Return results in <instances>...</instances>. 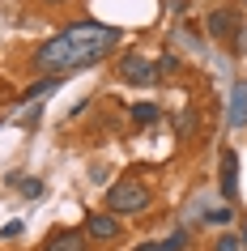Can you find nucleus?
Returning a JSON list of instances; mask_svg holds the SVG:
<instances>
[{
	"mask_svg": "<svg viewBox=\"0 0 247 251\" xmlns=\"http://www.w3.org/2000/svg\"><path fill=\"white\" fill-rule=\"evenodd\" d=\"M52 90H55V77H43V81H34V85H26L22 102H34V98H43V94H52Z\"/></svg>",
	"mask_w": 247,
	"mask_h": 251,
	"instance_id": "nucleus-10",
	"label": "nucleus"
},
{
	"mask_svg": "<svg viewBox=\"0 0 247 251\" xmlns=\"http://www.w3.org/2000/svg\"><path fill=\"white\" fill-rule=\"evenodd\" d=\"M119 77L128 81V85H154L158 81V73H154V64H149V60H145V55H124V60H119Z\"/></svg>",
	"mask_w": 247,
	"mask_h": 251,
	"instance_id": "nucleus-3",
	"label": "nucleus"
},
{
	"mask_svg": "<svg viewBox=\"0 0 247 251\" xmlns=\"http://www.w3.org/2000/svg\"><path fill=\"white\" fill-rule=\"evenodd\" d=\"M221 196H239V153L234 149H221Z\"/></svg>",
	"mask_w": 247,
	"mask_h": 251,
	"instance_id": "nucleus-5",
	"label": "nucleus"
},
{
	"mask_svg": "<svg viewBox=\"0 0 247 251\" xmlns=\"http://www.w3.org/2000/svg\"><path fill=\"white\" fill-rule=\"evenodd\" d=\"M230 217H234V209H213V213H209V222H218V226H226Z\"/></svg>",
	"mask_w": 247,
	"mask_h": 251,
	"instance_id": "nucleus-14",
	"label": "nucleus"
},
{
	"mask_svg": "<svg viewBox=\"0 0 247 251\" xmlns=\"http://www.w3.org/2000/svg\"><path fill=\"white\" fill-rule=\"evenodd\" d=\"M43 251H85V234H77V230H60V234H52L47 243H43Z\"/></svg>",
	"mask_w": 247,
	"mask_h": 251,
	"instance_id": "nucleus-8",
	"label": "nucleus"
},
{
	"mask_svg": "<svg viewBox=\"0 0 247 251\" xmlns=\"http://www.w3.org/2000/svg\"><path fill=\"white\" fill-rule=\"evenodd\" d=\"M183 243H188V234H183V230H175V234H170V238H166V247H170V251H179V247H183Z\"/></svg>",
	"mask_w": 247,
	"mask_h": 251,
	"instance_id": "nucleus-15",
	"label": "nucleus"
},
{
	"mask_svg": "<svg viewBox=\"0 0 247 251\" xmlns=\"http://www.w3.org/2000/svg\"><path fill=\"white\" fill-rule=\"evenodd\" d=\"M205 26H209V34H213V39L234 43V39H239V30H243V22H239V13H234V9H213Z\"/></svg>",
	"mask_w": 247,
	"mask_h": 251,
	"instance_id": "nucleus-4",
	"label": "nucleus"
},
{
	"mask_svg": "<svg viewBox=\"0 0 247 251\" xmlns=\"http://www.w3.org/2000/svg\"><path fill=\"white\" fill-rule=\"evenodd\" d=\"M175 68H179V60H175V55H162L154 64V73H175Z\"/></svg>",
	"mask_w": 247,
	"mask_h": 251,
	"instance_id": "nucleus-12",
	"label": "nucleus"
},
{
	"mask_svg": "<svg viewBox=\"0 0 247 251\" xmlns=\"http://www.w3.org/2000/svg\"><path fill=\"white\" fill-rule=\"evenodd\" d=\"M213 251H239V238H234V234H221V238H218V247H213Z\"/></svg>",
	"mask_w": 247,
	"mask_h": 251,
	"instance_id": "nucleus-13",
	"label": "nucleus"
},
{
	"mask_svg": "<svg viewBox=\"0 0 247 251\" xmlns=\"http://www.w3.org/2000/svg\"><path fill=\"white\" fill-rule=\"evenodd\" d=\"M132 119H137V124H154V119H158V106L154 102H137V106H132Z\"/></svg>",
	"mask_w": 247,
	"mask_h": 251,
	"instance_id": "nucleus-11",
	"label": "nucleus"
},
{
	"mask_svg": "<svg viewBox=\"0 0 247 251\" xmlns=\"http://www.w3.org/2000/svg\"><path fill=\"white\" fill-rule=\"evenodd\" d=\"M132 251H170L166 243H141V247H132Z\"/></svg>",
	"mask_w": 247,
	"mask_h": 251,
	"instance_id": "nucleus-16",
	"label": "nucleus"
},
{
	"mask_svg": "<svg viewBox=\"0 0 247 251\" xmlns=\"http://www.w3.org/2000/svg\"><path fill=\"white\" fill-rule=\"evenodd\" d=\"M226 119H230V128H247V81H234V90H230V111H226Z\"/></svg>",
	"mask_w": 247,
	"mask_h": 251,
	"instance_id": "nucleus-7",
	"label": "nucleus"
},
{
	"mask_svg": "<svg viewBox=\"0 0 247 251\" xmlns=\"http://www.w3.org/2000/svg\"><path fill=\"white\" fill-rule=\"evenodd\" d=\"M243 247H247V222H243Z\"/></svg>",
	"mask_w": 247,
	"mask_h": 251,
	"instance_id": "nucleus-17",
	"label": "nucleus"
},
{
	"mask_svg": "<svg viewBox=\"0 0 247 251\" xmlns=\"http://www.w3.org/2000/svg\"><path fill=\"white\" fill-rule=\"evenodd\" d=\"M9 183H13L17 192H22V196H30V200H34V196H43V183H39V179H22V175H9Z\"/></svg>",
	"mask_w": 247,
	"mask_h": 251,
	"instance_id": "nucleus-9",
	"label": "nucleus"
},
{
	"mask_svg": "<svg viewBox=\"0 0 247 251\" xmlns=\"http://www.w3.org/2000/svg\"><path fill=\"white\" fill-rule=\"evenodd\" d=\"M107 209L115 217H132V213H145L149 209V187L137 183V179H119L111 192H107Z\"/></svg>",
	"mask_w": 247,
	"mask_h": 251,
	"instance_id": "nucleus-2",
	"label": "nucleus"
},
{
	"mask_svg": "<svg viewBox=\"0 0 247 251\" xmlns=\"http://www.w3.org/2000/svg\"><path fill=\"white\" fill-rule=\"evenodd\" d=\"M115 43H119V30L115 26H103V22H77V26L60 30L55 39L43 43L39 51H34V64L60 81L64 73H77V68L98 64Z\"/></svg>",
	"mask_w": 247,
	"mask_h": 251,
	"instance_id": "nucleus-1",
	"label": "nucleus"
},
{
	"mask_svg": "<svg viewBox=\"0 0 247 251\" xmlns=\"http://www.w3.org/2000/svg\"><path fill=\"white\" fill-rule=\"evenodd\" d=\"M85 234L90 238H119V217L115 213H90L85 217Z\"/></svg>",
	"mask_w": 247,
	"mask_h": 251,
	"instance_id": "nucleus-6",
	"label": "nucleus"
}]
</instances>
